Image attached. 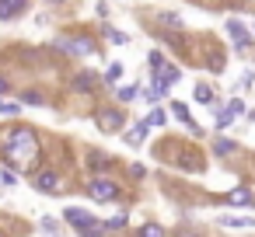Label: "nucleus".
I'll list each match as a JSON object with an SVG mask.
<instances>
[{
  "mask_svg": "<svg viewBox=\"0 0 255 237\" xmlns=\"http://www.w3.org/2000/svg\"><path fill=\"white\" fill-rule=\"evenodd\" d=\"M42 136L35 133V126H7L0 133V160L7 167L21 171V174H32L35 167H42Z\"/></svg>",
  "mask_w": 255,
  "mask_h": 237,
  "instance_id": "nucleus-1",
  "label": "nucleus"
},
{
  "mask_svg": "<svg viewBox=\"0 0 255 237\" xmlns=\"http://www.w3.org/2000/svg\"><path fill=\"white\" fill-rule=\"evenodd\" d=\"M53 46H56V53H63L67 60L95 56V53H98V39H95L91 32H67V35H60Z\"/></svg>",
  "mask_w": 255,
  "mask_h": 237,
  "instance_id": "nucleus-2",
  "label": "nucleus"
},
{
  "mask_svg": "<svg viewBox=\"0 0 255 237\" xmlns=\"http://www.w3.org/2000/svg\"><path fill=\"white\" fill-rule=\"evenodd\" d=\"M84 192H88L95 202H116V199L123 195V185H119L116 178H109V174H91L88 185H84Z\"/></svg>",
  "mask_w": 255,
  "mask_h": 237,
  "instance_id": "nucleus-3",
  "label": "nucleus"
},
{
  "mask_svg": "<svg viewBox=\"0 0 255 237\" xmlns=\"http://www.w3.org/2000/svg\"><path fill=\"white\" fill-rule=\"evenodd\" d=\"M95 126H98L102 133H123V126H126V108H123V105H102V108H95Z\"/></svg>",
  "mask_w": 255,
  "mask_h": 237,
  "instance_id": "nucleus-4",
  "label": "nucleus"
},
{
  "mask_svg": "<svg viewBox=\"0 0 255 237\" xmlns=\"http://www.w3.org/2000/svg\"><path fill=\"white\" fill-rule=\"evenodd\" d=\"M98 87H102V74H95V70H77L67 80V91L70 94H84V98H95Z\"/></svg>",
  "mask_w": 255,
  "mask_h": 237,
  "instance_id": "nucleus-5",
  "label": "nucleus"
},
{
  "mask_svg": "<svg viewBox=\"0 0 255 237\" xmlns=\"http://www.w3.org/2000/svg\"><path fill=\"white\" fill-rule=\"evenodd\" d=\"M32 188L42 192V195H60L63 192V174L53 171V167H35L32 171Z\"/></svg>",
  "mask_w": 255,
  "mask_h": 237,
  "instance_id": "nucleus-6",
  "label": "nucleus"
},
{
  "mask_svg": "<svg viewBox=\"0 0 255 237\" xmlns=\"http://www.w3.org/2000/svg\"><path fill=\"white\" fill-rule=\"evenodd\" d=\"M227 35H231V42H234V53H248L252 46H255V39H252V32L245 28V21L241 18H227Z\"/></svg>",
  "mask_w": 255,
  "mask_h": 237,
  "instance_id": "nucleus-7",
  "label": "nucleus"
},
{
  "mask_svg": "<svg viewBox=\"0 0 255 237\" xmlns=\"http://www.w3.org/2000/svg\"><path fill=\"white\" fill-rule=\"evenodd\" d=\"M63 220L81 234V230H88V227H98V216L95 213H88V209H81V206H67L63 209Z\"/></svg>",
  "mask_w": 255,
  "mask_h": 237,
  "instance_id": "nucleus-8",
  "label": "nucleus"
},
{
  "mask_svg": "<svg viewBox=\"0 0 255 237\" xmlns=\"http://www.w3.org/2000/svg\"><path fill=\"white\" fill-rule=\"evenodd\" d=\"M238 115H245V101L241 98H231L224 108H217V129H227Z\"/></svg>",
  "mask_w": 255,
  "mask_h": 237,
  "instance_id": "nucleus-9",
  "label": "nucleus"
},
{
  "mask_svg": "<svg viewBox=\"0 0 255 237\" xmlns=\"http://www.w3.org/2000/svg\"><path fill=\"white\" fill-rule=\"evenodd\" d=\"M88 167H91V174H112L116 171V160L105 150H88Z\"/></svg>",
  "mask_w": 255,
  "mask_h": 237,
  "instance_id": "nucleus-10",
  "label": "nucleus"
},
{
  "mask_svg": "<svg viewBox=\"0 0 255 237\" xmlns=\"http://www.w3.org/2000/svg\"><path fill=\"white\" fill-rule=\"evenodd\" d=\"M32 0H0V21H18Z\"/></svg>",
  "mask_w": 255,
  "mask_h": 237,
  "instance_id": "nucleus-11",
  "label": "nucleus"
},
{
  "mask_svg": "<svg viewBox=\"0 0 255 237\" xmlns=\"http://www.w3.org/2000/svg\"><path fill=\"white\" fill-rule=\"evenodd\" d=\"M157 32H185L182 14H175V11H161V14H157Z\"/></svg>",
  "mask_w": 255,
  "mask_h": 237,
  "instance_id": "nucleus-12",
  "label": "nucleus"
},
{
  "mask_svg": "<svg viewBox=\"0 0 255 237\" xmlns=\"http://www.w3.org/2000/svg\"><path fill=\"white\" fill-rule=\"evenodd\" d=\"M227 202H231V206H252L255 199H252V188H248V185H238V188L227 192Z\"/></svg>",
  "mask_w": 255,
  "mask_h": 237,
  "instance_id": "nucleus-13",
  "label": "nucleus"
},
{
  "mask_svg": "<svg viewBox=\"0 0 255 237\" xmlns=\"http://www.w3.org/2000/svg\"><path fill=\"white\" fill-rule=\"evenodd\" d=\"M98 227H102L105 234H119V230L129 227V213H119V216H112V220H98Z\"/></svg>",
  "mask_w": 255,
  "mask_h": 237,
  "instance_id": "nucleus-14",
  "label": "nucleus"
},
{
  "mask_svg": "<svg viewBox=\"0 0 255 237\" xmlns=\"http://www.w3.org/2000/svg\"><path fill=\"white\" fill-rule=\"evenodd\" d=\"M147 133H150V126H147V119H140V122L126 133V143H129V147H140V143L147 140Z\"/></svg>",
  "mask_w": 255,
  "mask_h": 237,
  "instance_id": "nucleus-15",
  "label": "nucleus"
},
{
  "mask_svg": "<svg viewBox=\"0 0 255 237\" xmlns=\"http://www.w3.org/2000/svg\"><path fill=\"white\" fill-rule=\"evenodd\" d=\"M238 150H241V147H238L234 140H224V136L213 140V157H234Z\"/></svg>",
  "mask_w": 255,
  "mask_h": 237,
  "instance_id": "nucleus-16",
  "label": "nucleus"
},
{
  "mask_svg": "<svg viewBox=\"0 0 255 237\" xmlns=\"http://www.w3.org/2000/svg\"><path fill=\"white\" fill-rule=\"evenodd\" d=\"M196 101H199V105L217 108V94H213V87H210L206 80H199V84H196Z\"/></svg>",
  "mask_w": 255,
  "mask_h": 237,
  "instance_id": "nucleus-17",
  "label": "nucleus"
},
{
  "mask_svg": "<svg viewBox=\"0 0 255 237\" xmlns=\"http://www.w3.org/2000/svg\"><path fill=\"white\" fill-rule=\"evenodd\" d=\"M168 112H171V119H178V122H192V115H189V105L185 101H168Z\"/></svg>",
  "mask_w": 255,
  "mask_h": 237,
  "instance_id": "nucleus-18",
  "label": "nucleus"
},
{
  "mask_svg": "<svg viewBox=\"0 0 255 237\" xmlns=\"http://www.w3.org/2000/svg\"><path fill=\"white\" fill-rule=\"evenodd\" d=\"M102 32H105V39H109L112 46H126V42H129V39H126V35H123L119 28H112V25H109L105 18H102Z\"/></svg>",
  "mask_w": 255,
  "mask_h": 237,
  "instance_id": "nucleus-19",
  "label": "nucleus"
},
{
  "mask_svg": "<svg viewBox=\"0 0 255 237\" xmlns=\"http://www.w3.org/2000/svg\"><path fill=\"white\" fill-rule=\"evenodd\" d=\"M123 74H126V67H123V63H112V67L102 74V84H119V80H123Z\"/></svg>",
  "mask_w": 255,
  "mask_h": 237,
  "instance_id": "nucleus-20",
  "label": "nucleus"
},
{
  "mask_svg": "<svg viewBox=\"0 0 255 237\" xmlns=\"http://www.w3.org/2000/svg\"><path fill=\"white\" fill-rule=\"evenodd\" d=\"M168 237H206V230H199V227H192V223H182V227H175Z\"/></svg>",
  "mask_w": 255,
  "mask_h": 237,
  "instance_id": "nucleus-21",
  "label": "nucleus"
},
{
  "mask_svg": "<svg viewBox=\"0 0 255 237\" xmlns=\"http://www.w3.org/2000/svg\"><path fill=\"white\" fill-rule=\"evenodd\" d=\"M18 98H21V105H46V94H42V91H35V87L21 91Z\"/></svg>",
  "mask_w": 255,
  "mask_h": 237,
  "instance_id": "nucleus-22",
  "label": "nucleus"
},
{
  "mask_svg": "<svg viewBox=\"0 0 255 237\" xmlns=\"http://www.w3.org/2000/svg\"><path fill=\"white\" fill-rule=\"evenodd\" d=\"M220 227H255V216H220Z\"/></svg>",
  "mask_w": 255,
  "mask_h": 237,
  "instance_id": "nucleus-23",
  "label": "nucleus"
},
{
  "mask_svg": "<svg viewBox=\"0 0 255 237\" xmlns=\"http://www.w3.org/2000/svg\"><path fill=\"white\" fill-rule=\"evenodd\" d=\"M136 94H140V87H136V84H126V87H119V91H116V101L129 105V101H133Z\"/></svg>",
  "mask_w": 255,
  "mask_h": 237,
  "instance_id": "nucleus-24",
  "label": "nucleus"
},
{
  "mask_svg": "<svg viewBox=\"0 0 255 237\" xmlns=\"http://www.w3.org/2000/svg\"><path fill=\"white\" fill-rule=\"evenodd\" d=\"M136 237H168V230H164L161 223H143Z\"/></svg>",
  "mask_w": 255,
  "mask_h": 237,
  "instance_id": "nucleus-25",
  "label": "nucleus"
},
{
  "mask_svg": "<svg viewBox=\"0 0 255 237\" xmlns=\"http://www.w3.org/2000/svg\"><path fill=\"white\" fill-rule=\"evenodd\" d=\"M164 63H168V60H164L161 49H150V53H147V67H150V70H157V67H164Z\"/></svg>",
  "mask_w": 255,
  "mask_h": 237,
  "instance_id": "nucleus-26",
  "label": "nucleus"
},
{
  "mask_svg": "<svg viewBox=\"0 0 255 237\" xmlns=\"http://www.w3.org/2000/svg\"><path fill=\"white\" fill-rule=\"evenodd\" d=\"M164 122H168V115H164V112H161V108H157V105H154V112H150V115H147V126H154V129H161V126H164Z\"/></svg>",
  "mask_w": 255,
  "mask_h": 237,
  "instance_id": "nucleus-27",
  "label": "nucleus"
},
{
  "mask_svg": "<svg viewBox=\"0 0 255 237\" xmlns=\"http://www.w3.org/2000/svg\"><path fill=\"white\" fill-rule=\"evenodd\" d=\"M21 112V105L18 101H4V98H0V115H7V119H14Z\"/></svg>",
  "mask_w": 255,
  "mask_h": 237,
  "instance_id": "nucleus-28",
  "label": "nucleus"
},
{
  "mask_svg": "<svg viewBox=\"0 0 255 237\" xmlns=\"http://www.w3.org/2000/svg\"><path fill=\"white\" fill-rule=\"evenodd\" d=\"M0 181H4V185H14V181H18V171L4 167V171H0Z\"/></svg>",
  "mask_w": 255,
  "mask_h": 237,
  "instance_id": "nucleus-29",
  "label": "nucleus"
},
{
  "mask_svg": "<svg viewBox=\"0 0 255 237\" xmlns=\"http://www.w3.org/2000/svg\"><path fill=\"white\" fill-rule=\"evenodd\" d=\"M129 174H133L136 181H143V178H147V167H143V164H133V167H129Z\"/></svg>",
  "mask_w": 255,
  "mask_h": 237,
  "instance_id": "nucleus-30",
  "label": "nucleus"
},
{
  "mask_svg": "<svg viewBox=\"0 0 255 237\" xmlns=\"http://www.w3.org/2000/svg\"><path fill=\"white\" fill-rule=\"evenodd\" d=\"M81 237H109L102 227H88V230H81Z\"/></svg>",
  "mask_w": 255,
  "mask_h": 237,
  "instance_id": "nucleus-31",
  "label": "nucleus"
},
{
  "mask_svg": "<svg viewBox=\"0 0 255 237\" xmlns=\"http://www.w3.org/2000/svg\"><path fill=\"white\" fill-rule=\"evenodd\" d=\"M7 91H11V80H7L4 74H0V94H7Z\"/></svg>",
  "mask_w": 255,
  "mask_h": 237,
  "instance_id": "nucleus-32",
  "label": "nucleus"
},
{
  "mask_svg": "<svg viewBox=\"0 0 255 237\" xmlns=\"http://www.w3.org/2000/svg\"><path fill=\"white\" fill-rule=\"evenodd\" d=\"M46 4H67V0H46Z\"/></svg>",
  "mask_w": 255,
  "mask_h": 237,
  "instance_id": "nucleus-33",
  "label": "nucleus"
},
{
  "mask_svg": "<svg viewBox=\"0 0 255 237\" xmlns=\"http://www.w3.org/2000/svg\"><path fill=\"white\" fill-rule=\"evenodd\" d=\"M0 237H7V234H4V230H0Z\"/></svg>",
  "mask_w": 255,
  "mask_h": 237,
  "instance_id": "nucleus-34",
  "label": "nucleus"
}]
</instances>
